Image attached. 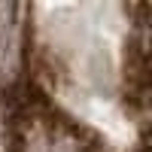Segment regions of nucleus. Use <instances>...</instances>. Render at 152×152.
I'll return each instance as SVG.
<instances>
[{"instance_id": "f257e3e1", "label": "nucleus", "mask_w": 152, "mask_h": 152, "mask_svg": "<svg viewBox=\"0 0 152 152\" xmlns=\"http://www.w3.org/2000/svg\"><path fill=\"white\" fill-rule=\"evenodd\" d=\"M149 61H146V43L137 37L128 43L125 52V94H128L137 107L146 104V91H149Z\"/></svg>"}]
</instances>
